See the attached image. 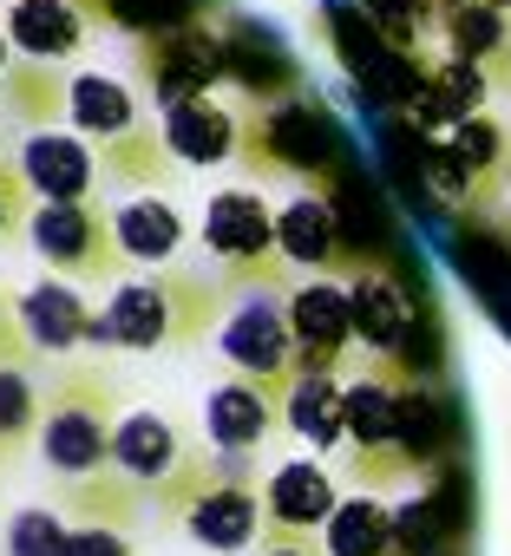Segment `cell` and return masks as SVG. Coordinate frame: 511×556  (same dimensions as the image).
Wrapping results in <instances>:
<instances>
[{
	"mask_svg": "<svg viewBox=\"0 0 511 556\" xmlns=\"http://www.w3.org/2000/svg\"><path fill=\"white\" fill-rule=\"evenodd\" d=\"M236 289L223 275H197V268H145L132 282H119L99 302V334L92 348L112 354H158V348H197L203 334L223 328Z\"/></svg>",
	"mask_w": 511,
	"mask_h": 556,
	"instance_id": "6da1fadb",
	"label": "cell"
},
{
	"mask_svg": "<svg viewBox=\"0 0 511 556\" xmlns=\"http://www.w3.org/2000/svg\"><path fill=\"white\" fill-rule=\"evenodd\" d=\"M151 504L164 510V523H177L190 543H203L216 556H242L270 530L263 478L249 471V458H229L216 445H190L177 458V471L151 491Z\"/></svg>",
	"mask_w": 511,
	"mask_h": 556,
	"instance_id": "7a4b0ae2",
	"label": "cell"
},
{
	"mask_svg": "<svg viewBox=\"0 0 511 556\" xmlns=\"http://www.w3.org/2000/svg\"><path fill=\"white\" fill-rule=\"evenodd\" d=\"M125 419V387L99 361H60L40 413V465L53 478H92L112 465V432Z\"/></svg>",
	"mask_w": 511,
	"mask_h": 556,
	"instance_id": "3957f363",
	"label": "cell"
},
{
	"mask_svg": "<svg viewBox=\"0 0 511 556\" xmlns=\"http://www.w3.org/2000/svg\"><path fill=\"white\" fill-rule=\"evenodd\" d=\"M66 125L99 144L105 177H119V184H132V190L171 184V164H177V157H171V144H164V125L145 118V105H138V92H132L125 79L92 73V66L73 73V86H66Z\"/></svg>",
	"mask_w": 511,
	"mask_h": 556,
	"instance_id": "277c9868",
	"label": "cell"
},
{
	"mask_svg": "<svg viewBox=\"0 0 511 556\" xmlns=\"http://www.w3.org/2000/svg\"><path fill=\"white\" fill-rule=\"evenodd\" d=\"M203 249L216 262V275L242 295V289H296L289 262L276 242V210L256 184H223L203 203Z\"/></svg>",
	"mask_w": 511,
	"mask_h": 556,
	"instance_id": "5b68a950",
	"label": "cell"
},
{
	"mask_svg": "<svg viewBox=\"0 0 511 556\" xmlns=\"http://www.w3.org/2000/svg\"><path fill=\"white\" fill-rule=\"evenodd\" d=\"M27 249L47 262V275H66V282H79V289H119V275L132 268L125 249H119L112 203H99V197H86V203H40L34 229H27Z\"/></svg>",
	"mask_w": 511,
	"mask_h": 556,
	"instance_id": "8992f818",
	"label": "cell"
},
{
	"mask_svg": "<svg viewBox=\"0 0 511 556\" xmlns=\"http://www.w3.org/2000/svg\"><path fill=\"white\" fill-rule=\"evenodd\" d=\"M341 144H335V125L315 99H276V105H256L242 118V164L263 170V177H309L315 190H328V170H335Z\"/></svg>",
	"mask_w": 511,
	"mask_h": 556,
	"instance_id": "52a82bcc",
	"label": "cell"
},
{
	"mask_svg": "<svg viewBox=\"0 0 511 556\" xmlns=\"http://www.w3.org/2000/svg\"><path fill=\"white\" fill-rule=\"evenodd\" d=\"M289 289H242L216 328V348H223V367L270 387L276 400L289 393L296 380V334H289Z\"/></svg>",
	"mask_w": 511,
	"mask_h": 556,
	"instance_id": "ba28073f",
	"label": "cell"
},
{
	"mask_svg": "<svg viewBox=\"0 0 511 556\" xmlns=\"http://www.w3.org/2000/svg\"><path fill=\"white\" fill-rule=\"evenodd\" d=\"M400 393L407 380L381 361H367V374L348 380V452H354L361 484H394L413 471L400 452Z\"/></svg>",
	"mask_w": 511,
	"mask_h": 556,
	"instance_id": "9c48e42d",
	"label": "cell"
},
{
	"mask_svg": "<svg viewBox=\"0 0 511 556\" xmlns=\"http://www.w3.org/2000/svg\"><path fill=\"white\" fill-rule=\"evenodd\" d=\"M138 79L158 92V112L177 99H203L216 86H229V47L210 40L197 21L190 27H164L138 40Z\"/></svg>",
	"mask_w": 511,
	"mask_h": 556,
	"instance_id": "30bf717a",
	"label": "cell"
},
{
	"mask_svg": "<svg viewBox=\"0 0 511 556\" xmlns=\"http://www.w3.org/2000/svg\"><path fill=\"white\" fill-rule=\"evenodd\" d=\"M289 334H296V374H341L354 348V302L341 275H309L289 295Z\"/></svg>",
	"mask_w": 511,
	"mask_h": 556,
	"instance_id": "8fae6325",
	"label": "cell"
},
{
	"mask_svg": "<svg viewBox=\"0 0 511 556\" xmlns=\"http://www.w3.org/2000/svg\"><path fill=\"white\" fill-rule=\"evenodd\" d=\"M348 302H354V348H367L381 367H394L407 380V348H413L420 315H413V295L400 289V275L381 268V262L354 268L348 275Z\"/></svg>",
	"mask_w": 511,
	"mask_h": 556,
	"instance_id": "7c38bea8",
	"label": "cell"
},
{
	"mask_svg": "<svg viewBox=\"0 0 511 556\" xmlns=\"http://www.w3.org/2000/svg\"><path fill=\"white\" fill-rule=\"evenodd\" d=\"M276 242H283V262L289 268H309V275H354L367 268L348 242V223H341V203L328 190H302L276 210Z\"/></svg>",
	"mask_w": 511,
	"mask_h": 556,
	"instance_id": "4fadbf2b",
	"label": "cell"
},
{
	"mask_svg": "<svg viewBox=\"0 0 511 556\" xmlns=\"http://www.w3.org/2000/svg\"><path fill=\"white\" fill-rule=\"evenodd\" d=\"M14 157H21V170H27V184H34L40 203H86V197H99V177H105L99 144L79 138L73 125L27 131Z\"/></svg>",
	"mask_w": 511,
	"mask_h": 556,
	"instance_id": "5bb4252c",
	"label": "cell"
},
{
	"mask_svg": "<svg viewBox=\"0 0 511 556\" xmlns=\"http://www.w3.org/2000/svg\"><path fill=\"white\" fill-rule=\"evenodd\" d=\"M21 328L40 361H73L99 334V302H86V289L66 275H47V282L21 289Z\"/></svg>",
	"mask_w": 511,
	"mask_h": 556,
	"instance_id": "9a60e30c",
	"label": "cell"
},
{
	"mask_svg": "<svg viewBox=\"0 0 511 556\" xmlns=\"http://www.w3.org/2000/svg\"><path fill=\"white\" fill-rule=\"evenodd\" d=\"M335 510H341V484L322 458H283L263 478V517H270L263 536H322Z\"/></svg>",
	"mask_w": 511,
	"mask_h": 556,
	"instance_id": "2e32d148",
	"label": "cell"
},
{
	"mask_svg": "<svg viewBox=\"0 0 511 556\" xmlns=\"http://www.w3.org/2000/svg\"><path fill=\"white\" fill-rule=\"evenodd\" d=\"M276 426H283V400L270 387L242 380V374H229L203 393V445H216L229 458H249Z\"/></svg>",
	"mask_w": 511,
	"mask_h": 556,
	"instance_id": "e0dca14e",
	"label": "cell"
},
{
	"mask_svg": "<svg viewBox=\"0 0 511 556\" xmlns=\"http://www.w3.org/2000/svg\"><path fill=\"white\" fill-rule=\"evenodd\" d=\"M164 125V144L177 164H229L242 157V118L223 105V92H203V99H177L158 112Z\"/></svg>",
	"mask_w": 511,
	"mask_h": 556,
	"instance_id": "ac0fdd59",
	"label": "cell"
},
{
	"mask_svg": "<svg viewBox=\"0 0 511 556\" xmlns=\"http://www.w3.org/2000/svg\"><path fill=\"white\" fill-rule=\"evenodd\" d=\"M190 445H184V432L158 413V406H132L125 419H119V432H112V471H125V478H138L145 491H158L171 471H177V458H184Z\"/></svg>",
	"mask_w": 511,
	"mask_h": 556,
	"instance_id": "d6986e66",
	"label": "cell"
},
{
	"mask_svg": "<svg viewBox=\"0 0 511 556\" xmlns=\"http://www.w3.org/2000/svg\"><path fill=\"white\" fill-rule=\"evenodd\" d=\"M112 223H119V249H125V262L132 268H171L177 262V249H184V210L171 203V197H158V190H138V197H125L119 210H112Z\"/></svg>",
	"mask_w": 511,
	"mask_h": 556,
	"instance_id": "ffe728a7",
	"label": "cell"
},
{
	"mask_svg": "<svg viewBox=\"0 0 511 556\" xmlns=\"http://www.w3.org/2000/svg\"><path fill=\"white\" fill-rule=\"evenodd\" d=\"M283 426L309 452L348 445V380L341 374H296L289 393H283Z\"/></svg>",
	"mask_w": 511,
	"mask_h": 556,
	"instance_id": "44dd1931",
	"label": "cell"
},
{
	"mask_svg": "<svg viewBox=\"0 0 511 556\" xmlns=\"http://www.w3.org/2000/svg\"><path fill=\"white\" fill-rule=\"evenodd\" d=\"M0 27H8L21 60H40V66L73 60L86 47V14L73 8V0H14V8L0 14Z\"/></svg>",
	"mask_w": 511,
	"mask_h": 556,
	"instance_id": "7402d4cb",
	"label": "cell"
},
{
	"mask_svg": "<svg viewBox=\"0 0 511 556\" xmlns=\"http://www.w3.org/2000/svg\"><path fill=\"white\" fill-rule=\"evenodd\" d=\"M53 497H60V510L66 517H79V523H112V530H132L138 517H145V504H151V491L138 484V478H125V471H92V478H53Z\"/></svg>",
	"mask_w": 511,
	"mask_h": 556,
	"instance_id": "603a6c76",
	"label": "cell"
},
{
	"mask_svg": "<svg viewBox=\"0 0 511 556\" xmlns=\"http://www.w3.org/2000/svg\"><path fill=\"white\" fill-rule=\"evenodd\" d=\"M322 549H328V556H407L400 517H394V504H381L374 491L341 497V510H335L328 530H322Z\"/></svg>",
	"mask_w": 511,
	"mask_h": 556,
	"instance_id": "cb8c5ba5",
	"label": "cell"
},
{
	"mask_svg": "<svg viewBox=\"0 0 511 556\" xmlns=\"http://www.w3.org/2000/svg\"><path fill=\"white\" fill-rule=\"evenodd\" d=\"M439 34L452 47V60L485 66V73H511V14L491 0H465V8L439 14Z\"/></svg>",
	"mask_w": 511,
	"mask_h": 556,
	"instance_id": "d4e9b609",
	"label": "cell"
},
{
	"mask_svg": "<svg viewBox=\"0 0 511 556\" xmlns=\"http://www.w3.org/2000/svg\"><path fill=\"white\" fill-rule=\"evenodd\" d=\"M66 86L73 73L66 66H8V79H0V105H8V118L21 131H47V125H66Z\"/></svg>",
	"mask_w": 511,
	"mask_h": 556,
	"instance_id": "484cf974",
	"label": "cell"
},
{
	"mask_svg": "<svg viewBox=\"0 0 511 556\" xmlns=\"http://www.w3.org/2000/svg\"><path fill=\"white\" fill-rule=\"evenodd\" d=\"M40 413H47V387L34 380V367H0V465L40 445Z\"/></svg>",
	"mask_w": 511,
	"mask_h": 556,
	"instance_id": "4316f807",
	"label": "cell"
},
{
	"mask_svg": "<svg viewBox=\"0 0 511 556\" xmlns=\"http://www.w3.org/2000/svg\"><path fill=\"white\" fill-rule=\"evenodd\" d=\"M446 151L485 184V177H498L504 170V125L498 118H485V112H472V118H452L446 125Z\"/></svg>",
	"mask_w": 511,
	"mask_h": 556,
	"instance_id": "83f0119b",
	"label": "cell"
},
{
	"mask_svg": "<svg viewBox=\"0 0 511 556\" xmlns=\"http://www.w3.org/2000/svg\"><path fill=\"white\" fill-rule=\"evenodd\" d=\"M0 543H8V556H66L73 523L60 517V504H27L8 517V536Z\"/></svg>",
	"mask_w": 511,
	"mask_h": 556,
	"instance_id": "f1b7e54d",
	"label": "cell"
},
{
	"mask_svg": "<svg viewBox=\"0 0 511 556\" xmlns=\"http://www.w3.org/2000/svg\"><path fill=\"white\" fill-rule=\"evenodd\" d=\"M34 210H40V197H34V184H27L14 144H0V249H21V242H27Z\"/></svg>",
	"mask_w": 511,
	"mask_h": 556,
	"instance_id": "f546056e",
	"label": "cell"
},
{
	"mask_svg": "<svg viewBox=\"0 0 511 556\" xmlns=\"http://www.w3.org/2000/svg\"><path fill=\"white\" fill-rule=\"evenodd\" d=\"M40 354H34V341H27V328H21V295L0 282V367H34Z\"/></svg>",
	"mask_w": 511,
	"mask_h": 556,
	"instance_id": "4dcf8cb0",
	"label": "cell"
},
{
	"mask_svg": "<svg viewBox=\"0 0 511 556\" xmlns=\"http://www.w3.org/2000/svg\"><path fill=\"white\" fill-rule=\"evenodd\" d=\"M66 556H138V549H132V530H112V523H73Z\"/></svg>",
	"mask_w": 511,
	"mask_h": 556,
	"instance_id": "1f68e13d",
	"label": "cell"
},
{
	"mask_svg": "<svg viewBox=\"0 0 511 556\" xmlns=\"http://www.w3.org/2000/svg\"><path fill=\"white\" fill-rule=\"evenodd\" d=\"M256 556H322V549H315V536H263Z\"/></svg>",
	"mask_w": 511,
	"mask_h": 556,
	"instance_id": "d6a6232c",
	"label": "cell"
},
{
	"mask_svg": "<svg viewBox=\"0 0 511 556\" xmlns=\"http://www.w3.org/2000/svg\"><path fill=\"white\" fill-rule=\"evenodd\" d=\"M8 66H14V40H8V27H0V79H8Z\"/></svg>",
	"mask_w": 511,
	"mask_h": 556,
	"instance_id": "836d02e7",
	"label": "cell"
},
{
	"mask_svg": "<svg viewBox=\"0 0 511 556\" xmlns=\"http://www.w3.org/2000/svg\"><path fill=\"white\" fill-rule=\"evenodd\" d=\"M0 138H8V105H0Z\"/></svg>",
	"mask_w": 511,
	"mask_h": 556,
	"instance_id": "e575fe53",
	"label": "cell"
},
{
	"mask_svg": "<svg viewBox=\"0 0 511 556\" xmlns=\"http://www.w3.org/2000/svg\"><path fill=\"white\" fill-rule=\"evenodd\" d=\"M446 8H465V0H439V14H446Z\"/></svg>",
	"mask_w": 511,
	"mask_h": 556,
	"instance_id": "d590c367",
	"label": "cell"
},
{
	"mask_svg": "<svg viewBox=\"0 0 511 556\" xmlns=\"http://www.w3.org/2000/svg\"><path fill=\"white\" fill-rule=\"evenodd\" d=\"M491 8H504V14H511V0H491Z\"/></svg>",
	"mask_w": 511,
	"mask_h": 556,
	"instance_id": "8d00e7d4",
	"label": "cell"
}]
</instances>
